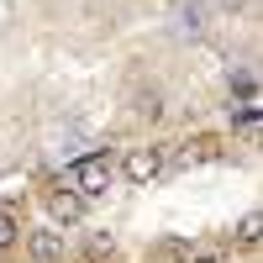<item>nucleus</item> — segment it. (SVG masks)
Listing matches in <instances>:
<instances>
[{"label":"nucleus","mask_w":263,"mask_h":263,"mask_svg":"<svg viewBox=\"0 0 263 263\" xmlns=\"http://www.w3.org/2000/svg\"><path fill=\"white\" fill-rule=\"evenodd\" d=\"M53 216H58V221L63 227H74V221H84V195H53Z\"/></svg>","instance_id":"4"},{"label":"nucleus","mask_w":263,"mask_h":263,"mask_svg":"<svg viewBox=\"0 0 263 263\" xmlns=\"http://www.w3.org/2000/svg\"><path fill=\"white\" fill-rule=\"evenodd\" d=\"M27 258L32 263H63V232H53V227L32 232L27 237Z\"/></svg>","instance_id":"3"},{"label":"nucleus","mask_w":263,"mask_h":263,"mask_svg":"<svg viewBox=\"0 0 263 263\" xmlns=\"http://www.w3.org/2000/svg\"><path fill=\"white\" fill-rule=\"evenodd\" d=\"M111 158L105 153H84V158L74 163V184H79V195H105L111 190Z\"/></svg>","instance_id":"1"},{"label":"nucleus","mask_w":263,"mask_h":263,"mask_svg":"<svg viewBox=\"0 0 263 263\" xmlns=\"http://www.w3.org/2000/svg\"><path fill=\"white\" fill-rule=\"evenodd\" d=\"M16 237H21V227H16V216H11V211H0V248H11Z\"/></svg>","instance_id":"6"},{"label":"nucleus","mask_w":263,"mask_h":263,"mask_svg":"<svg viewBox=\"0 0 263 263\" xmlns=\"http://www.w3.org/2000/svg\"><path fill=\"white\" fill-rule=\"evenodd\" d=\"M232 95H242V100L253 105V100H258V74H253V69H237V74H232Z\"/></svg>","instance_id":"5"},{"label":"nucleus","mask_w":263,"mask_h":263,"mask_svg":"<svg viewBox=\"0 0 263 263\" xmlns=\"http://www.w3.org/2000/svg\"><path fill=\"white\" fill-rule=\"evenodd\" d=\"M163 174V147H132L126 153V179L132 184H147Z\"/></svg>","instance_id":"2"},{"label":"nucleus","mask_w":263,"mask_h":263,"mask_svg":"<svg viewBox=\"0 0 263 263\" xmlns=\"http://www.w3.org/2000/svg\"><path fill=\"white\" fill-rule=\"evenodd\" d=\"M237 237H242V242H258V216H242V227H237Z\"/></svg>","instance_id":"7"}]
</instances>
